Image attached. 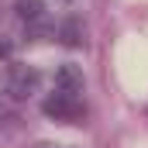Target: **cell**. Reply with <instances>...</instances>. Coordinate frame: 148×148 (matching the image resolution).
Instances as JSON below:
<instances>
[{
    "label": "cell",
    "instance_id": "277c9868",
    "mask_svg": "<svg viewBox=\"0 0 148 148\" xmlns=\"http://www.w3.org/2000/svg\"><path fill=\"white\" fill-rule=\"evenodd\" d=\"M55 86H59V93H83V73L76 69V66H62L59 73H55Z\"/></svg>",
    "mask_w": 148,
    "mask_h": 148
},
{
    "label": "cell",
    "instance_id": "9c48e42d",
    "mask_svg": "<svg viewBox=\"0 0 148 148\" xmlns=\"http://www.w3.org/2000/svg\"><path fill=\"white\" fill-rule=\"evenodd\" d=\"M35 148H59V145H48V141H41V145H35Z\"/></svg>",
    "mask_w": 148,
    "mask_h": 148
},
{
    "label": "cell",
    "instance_id": "ba28073f",
    "mask_svg": "<svg viewBox=\"0 0 148 148\" xmlns=\"http://www.w3.org/2000/svg\"><path fill=\"white\" fill-rule=\"evenodd\" d=\"M10 55H14V41L0 35V59H10Z\"/></svg>",
    "mask_w": 148,
    "mask_h": 148
},
{
    "label": "cell",
    "instance_id": "5b68a950",
    "mask_svg": "<svg viewBox=\"0 0 148 148\" xmlns=\"http://www.w3.org/2000/svg\"><path fill=\"white\" fill-rule=\"evenodd\" d=\"M14 14L31 24V21H38V17L45 14V0H17V3H14Z\"/></svg>",
    "mask_w": 148,
    "mask_h": 148
},
{
    "label": "cell",
    "instance_id": "8992f818",
    "mask_svg": "<svg viewBox=\"0 0 148 148\" xmlns=\"http://www.w3.org/2000/svg\"><path fill=\"white\" fill-rule=\"evenodd\" d=\"M48 35H52V28H48V24H45L41 17L28 24V38H31V41H41V38H48Z\"/></svg>",
    "mask_w": 148,
    "mask_h": 148
},
{
    "label": "cell",
    "instance_id": "52a82bcc",
    "mask_svg": "<svg viewBox=\"0 0 148 148\" xmlns=\"http://www.w3.org/2000/svg\"><path fill=\"white\" fill-rule=\"evenodd\" d=\"M10 114H14V97L3 90L0 93V117H10Z\"/></svg>",
    "mask_w": 148,
    "mask_h": 148
},
{
    "label": "cell",
    "instance_id": "6da1fadb",
    "mask_svg": "<svg viewBox=\"0 0 148 148\" xmlns=\"http://www.w3.org/2000/svg\"><path fill=\"white\" fill-rule=\"evenodd\" d=\"M38 83H41V76H38V69H31V66H10L7 69V93L14 97V100H28L31 93L38 90Z\"/></svg>",
    "mask_w": 148,
    "mask_h": 148
},
{
    "label": "cell",
    "instance_id": "7a4b0ae2",
    "mask_svg": "<svg viewBox=\"0 0 148 148\" xmlns=\"http://www.w3.org/2000/svg\"><path fill=\"white\" fill-rule=\"evenodd\" d=\"M41 110L48 114V117H55V121H76V117H83V103L73 93H52L41 103Z\"/></svg>",
    "mask_w": 148,
    "mask_h": 148
},
{
    "label": "cell",
    "instance_id": "3957f363",
    "mask_svg": "<svg viewBox=\"0 0 148 148\" xmlns=\"http://www.w3.org/2000/svg\"><path fill=\"white\" fill-rule=\"evenodd\" d=\"M59 38H62L66 48H79V45L86 41V28H83V21H79V17H66L62 28H59Z\"/></svg>",
    "mask_w": 148,
    "mask_h": 148
},
{
    "label": "cell",
    "instance_id": "30bf717a",
    "mask_svg": "<svg viewBox=\"0 0 148 148\" xmlns=\"http://www.w3.org/2000/svg\"><path fill=\"white\" fill-rule=\"evenodd\" d=\"M59 148H62V145H59Z\"/></svg>",
    "mask_w": 148,
    "mask_h": 148
}]
</instances>
